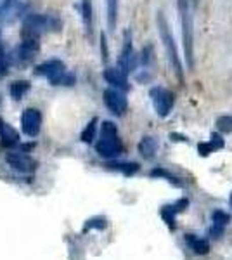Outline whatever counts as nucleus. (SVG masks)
<instances>
[{"instance_id": "nucleus-1", "label": "nucleus", "mask_w": 232, "mask_h": 260, "mask_svg": "<svg viewBox=\"0 0 232 260\" xmlns=\"http://www.w3.org/2000/svg\"><path fill=\"white\" fill-rule=\"evenodd\" d=\"M156 24H158L159 39H161L164 52H167L168 61H170L172 68H174L177 80H179L180 83H184V68H182L180 56H179V49H177L174 33H172V30H170V24H168V21H167V16H164L161 11H158V14H156Z\"/></svg>"}, {"instance_id": "nucleus-24", "label": "nucleus", "mask_w": 232, "mask_h": 260, "mask_svg": "<svg viewBox=\"0 0 232 260\" xmlns=\"http://www.w3.org/2000/svg\"><path fill=\"white\" fill-rule=\"evenodd\" d=\"M151 175H153V177H164V179H168V182H170V184H174V186H177V187H182V182H180L179 179L174 177L170 172H167V170H163V169L153 170V172H151Z\"/></svg>"}, {"instance_id": "nucleus-22", "label": "nucleus", "mask_w": 232, "mask_h": 260, "mask_svg": "<svg viewBox=\"0 0 232 260\" xmlns=\"http://www.w3.org/2000/svg\"><path fill=\"white\" fill-rule=\"evenodd\" d=\"M95 130H97V118H92V120L87 123V127L83 128V132H82V141H83V142H87V144H90V142L95 139Z\"/></svg>"}, {"instance_id": "nucleus-12", "label": "nucleus", "mask_w": 232, "mask_h": 260, "mask_svg": "<svg viewBox=\"0 0 232 260\" xmlns=\"http://www.w3.org/2000/svg\"><path fill=\"white\" fill-rule=\"evenodd\" d=\"M39 50H40L39 37L26 35V33H23V42H21L19 47H18V59L21 62L33 61L37 54H39Z\"/></svg>"}, {"instance_id": "nucleus-2", "label": "nucleus", "mask_w": 232, "mask_h": 260, "mask_svg": "<svg viewBox=\"0 0 232 260\" xmlns=\"http://www.w3.org/2000/svg\"><path fill=\"white\" fill-rule=\"evenodd\" d=\"M95 151L99 156L103 158H116L121 154L123 151V144L120 141V136H118V128L113 121H103L101 123V139L95 144Z\"/></svg>"}, {"instance_id": "nucleus-16", "label": "nucleus", "mask_w": 232, "mask_h": 260, "mask_svg": "<svg viewBox=\"0 0 232 260\" xmlns=\"http://www.w3.org/2000/svg\"><path fill=\"white\" fill-rule=\"evenodd\" d=\"M223 146H225V142H223L222 136H218V134H212V139H210L208 142H200V144H197V151H200L201 156H208V154H212L213 151L222 149Z\"/></svg>"}, {"instance_id": "nucleus-10", "label": "nucleus", "mask_w": 232, "mask_h": 260, "mask_svg": "<svg viewBox=\"0 0 232 260\" xmlns=\"http://www.w3.org/2000/svg\"><path fill=\"white\" fill-rule=\"evenodd\" d=\"M21 128L28 137H37L42 128V113L37 108H28L21 115Z\"/></svg>"}, {"instance_id": "nucleus-8", "label": "nucleus", "mask_w": 232, "mask_h": 260, "mask_svg": "<svg viewBox=\"0 0 232 260\" xmlns=\"http://www.w3.org/2000/svg\"><path fill=\"white\" fill-rule=\"evenodd\" d=\"M118 68H120L121 71H125L126 75L137 68V54L132 47V33H130L128 30L125 31L123 49H121L120 59H118Z\"/></svg>"}, {"instance_id": "nucleus-27", "label": "nucleus", "mask_w": 232, "mask_h": 260, "mask_svg": "<svg viewBox=\"0 0 232 260\" xmlns=\"http://www.w3.org/2000/svg\"><path fill=\"white\" fill-rule=\"evenodd\" d=\"M104 228H106V220L104 219H90L87 222L85 231H88V229H104Z\"/></svg>"}, {"instance_id": "nucleus-13", "label": "nucleus", "mask_w": 232, "mask_h": 260, "mask_svg": "<svg viewBox=\"0 0 232 260\" xmlns=\"http://www.w3.org/2000/svg\"><path fill=\"white\" fill-rule=\"evenodd\" d=\"M104 80H106L113 89H120L123 92L130 89L128 80H126V73L121 71L118 66H108V68L104 70Z\"/></svg>"}, {"instance_id": "nucleus-15", "label": "nucleus", "mask_w": 232, "mask_h": 260, "mask_svg": "<svg viewBox=\"0 0 232 260\" xmlns=\"http://www.w3.org/2000/svg\"><path fill=\"white\" fill-rule=\"evenodd\" d=\"M82 19L88 40H92V37H94V7H92V0H82Z\"/></svg>"}, {"instance_id": "nucleus-17", "label": "nucleus", "mask_w": 232, "mask_h": 260, "mask_svg": "<svg viewBox=\"0 0 232 260\" xmlns=\"http://www.w3.org/2000/svg\"><path fill=\"white\" fill-rule=\"evenodd\" d=\"M158 151V142H156L154 137L146 136L142 137V141L139 142V153L142 154L144 158H153Z\"/></svg>"}, {"instance_id": "nucleus-3", "label": "nucleus", "mask_w": 232, "mask_h": 260, "mask_svg": "<svg viewBox=\"0 0 232 260\" xmlns=\"http://www.w3.org/2000/svg\"><path fill=\"white\" fill-rule=\"evenodd\" d=\"M177 9L180 14V24H182V42L185 62L189 70L194 68V24L191 14V2L189 0H177Z\"/></svg>"}, {"instance_id": "nucleus-21", "label": "nucleus", "mask_w": 232, "mask_h": 260, "mask_svg": "<svg viewBox=\"0 0 232 260\" xmlns=\"http://www.w3.org/2000/svg\"><path fill=\"white\" fill-rule=\"evenodd\" d=\"M108 169L123 172L125 175H132L139 170V163H108Z\"/></svg>"}, {"instance_id": "nucleus-26", "label": "nucleus", "mask_w": 232, "mask_h": 260, "mask_svg": "<svg viewBox=\"0 0 232 260\" xmlns=\"http://www.w3.org/2000/svg\"><path fill=\"white\" fill-rule=\"evenodd\" d=\"M217 128L220 130V132H232V116L225 115V116L217 118Z\"/></svg>"}, {"instance_id": "nucleus-5", "label": "nucleus", "mask_w": 232, "mask_h": 260, "mask_svg": "<svg viewBox=\"0 0 232 260\" xmlns=\"http://www.w3.org/2000/svg\"><path fill=\"white\" fill-rule=\"evenodd\" d=\"M62 23L50 14H28L23 21V33L40 37L45 31H59Z\"/></svg>"}, {"instance_id": "nucleus-31", "label": "nucleus", "mask_w": 232, "mask_h": 260, "mask_svg": "<svg viewBox=\"0 0 232 260\" xmlns=\"http://www.w3.org/2000/svg\"><path fill=\"white\" fill-rule=\"evenodd\" d=\"M197 4H200V0H192V6L197 7Z\"/></svg>"}, {"instance_id": "nucleus-7", "label": "nucleus", "mask_w": 232, "mask_h": 260, "mask_svg": "<svg viewBox=\"0 0 232 260\" xmlns=\"http://www.w3.org/2000/svg\"><path fill=\"white\" fill-rule=\"evenodd\" d=\"M104 104L116 116H123L128 110V99H126L125 92L120 89H113V87L104 90Z\"/></svg>"}, {"instance_id": "nucleus-11", "label": "nucleus", "mask_w": 232, "mask_h": 260, "mask_svg": "<svg viewBox=\"0 0 232 260\" xmlns=\"http://www.w3.org/2000/svg\"><path fill=\"white\" fill-rule=\"evenodd\" d=\"M24 11H26L24 0H4L2 6H0V21L11 24L16 19H19V16L24 14Z\"/></svg>"}, {"instance_id": "nucleus-14", "label": "nucleus", "mask_w": 232, "mask_h": 260, "mask_svg": "<svg viewBox=\"0 0 232 260\" xmlns=\"http://www.w3.org/2000/svg\"><path fill=\"white\" fill-rule=\"evenodd\" d=\"M0 142L4 148H12L19 142V134L14 127H11L7 121L0 118Z\"/></svg>"}, {"instance_id": "nucleus-29", "label": "nucleus", "mask_w": 232, "mask_h": 260, "mask_svg": "<svg viewBox=\"0 0 232 260\" xmlns=\"http://www.w3.org/2000/svg\"><path fill=\"white\" fill-rule=\"evenodd\" d=\"M101 50H103V61H108V45H106V35H101Z\"/></svg>"}, {"instance_id": "nucleus-30", "label": "nucleus", "mask_w": 232, "mask_h": 260, "mask_svg": "<svg viewBox=\"0 0 232 260\" xmlns=\"http://www.w3.org/2000/svg\"><path fill=\"white\" fill-rule=\"evenodd\" d=\"M174 207H175V212H184L185 208L189 207V201H187V200H179V201H177V203L174 205Z\"/></svg>"}, {"instance_id": "nucleus-20", "label": "nucleus", "mask_w": 232, "mask_h": 260, "mask_svg": "<svg viewBox=\"0 0 232 260\" xmlns=\"http://www.w3.org/2000/svg\"><path fill=\"white\" fill-rule=\"evenodd\" d=\"M108 9V26L109 30H115L118 21V9H120V0H106Z\"/></svg>"}, {"instance_id": "nucleus-25", "label": "nucleus", "mask_w": 232, "mask_h": 260, "mask_svg": "<svg viewBox=\"0 0 232 260\" xmlns=\"http://www.w3.org/2000/svg\"><path fill=\"white\" fill-rule=\"evenodd\" d=\"M212 219H213V224L223 225V228H225L227 222H230V215H229V213H225V212H222V210H215L212 213Z\"/></svg>"}, {"instance_id": "nucleus-32", "label": "nucleus", "mask_w": 232, "mask_h": 260, "mask_svg": "<svg viewBox=\"0 0 232 260\" xmlns=\"http://www.w3.org/2000/svg\"><path fill=\"white\" fill-rule=\"evenodd\" d=\"M229 201H230V207H232V192H230V198H229Z\"/></svg>"}, {"instance_id": "nucleus-9", "label": "nucleus", "mask_w": 232, "mask_h": 260, "mask_svg": "<svg viewBox=\"0 0 232 260\" xmlns=\"http://www.w3.org/2000/svg\"><path fill=\"white\" fill-rule=\"evenodd\" d=\"M6 161L9 163L11 169H14L19 174H29L35 170V160L26 151H9L6 154Z\"/></svg>"}, {"instance_id": "nucleus-6", "label": "nucleus", "mask_w": 232, "mask_h": 260, "mask_svg": "<svg viewBox=\"0 0 232 260\" xmlns=\"http://www.w3.org/2000/svg\"><path fill=\"white\" fill-rule=\"evenodd\" d=\"M149 98L153 101V106L154 111L158 116H164L170 115V111L174 110V104H175V94L172 90L164 89V87H153L149 90Z\"/></svg>"}, {"instance_id": "nucleus-23", "label": "nucleus", "mask_w": 232, "mask_h": 260, "mask_svg": "<svg viewBox=\"0 0 232 260\" xmlns=\"http://www.w3.org/2000/svg\"><path fill=\"white\" fill-rule=\"evenodd\" d=\"M159 213H161V217L164 219V222L168 224V228L174 229L175 228V213H177L175 207H168V205H167V207L161 208V212H159Z\"/></svg>"}, {"instance_id": "nucleus-4", "label": "nucleus", "mask_w": 232, "mask_h": 260, "mask_svg": "<svg viewBox=\"0 0 232 260\" xmlns=\"http://www.w3.org/2000/svg\"><path fill=\"white\" fill-rule=\"evenodd\" d=\"M35 73L39 77L47 78L52 85H73L75 83V77L66 71V64L59 59H50L42 62V64L37 66Z\"/></svg>"}, {"instance_id": "nucleus-18", "label": "nucleus", "mask_w": 232, "mask_h": 260, "mask_svg": "<svg viewBox=\"0 0 232 260\" xmlns=\"http://www.w3.org/2000/svg\"><path fill=\"white\" fill-rule=\"evenodd\" d=\"M185 243L194 250L197 255H206L210 251V243L206 240H197L194 234H185Z\"/></svg>"}, {"instance_id": "nucleus-28", "label": "nucleus", "mask_w": 232, "mask_h": 260, "mask_svg": "<svg viewBox=\"0 0 232 260\" xmlns=\"http://www.w3.org/2000/svg\"><path fill=\"white\" fill-rule=\"evenodd\" d=\"M7 73V62H6V54H4V47H2V40H0V77Z\"/></svg>"}, {"instance_id": "nucleus-19", "label": "nucleus", "mask_w": 232, "mask_h": 260, "mask_svg": "<svg viewBox=\"0 0 232 260\" xmlns=\"http://www.w3.org/2000/svg\"><path fill=\"white\" fill-rule=\"evenodd\" d=\"M29 89H31V85H29L28 80L12 82L11 83V98L14 101H21L29 92Z\"/></svg>"}]
</instances>
